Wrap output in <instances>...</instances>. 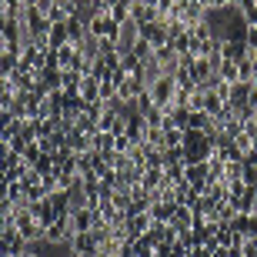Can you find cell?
<instances>
[{"label": "cell", "mask_w": 257, "mask_h": 257, "mask_svg": "<svg viewBox=\"0 0 257 257\" xmlns=\"http://www.w3.org/2000/svg\"><path fill=\"white\" fill-rule=\"evenodd\" d=\"M64 44H70L67 20H64V24H50V30H47V50H57V47H64Z\"/></svg>", "instance_id": "cell-6"}, {"label": "cell", "mask_w": 257, "mask_h": 257, "mask_svg": "<svg viewBox=\"0 0 257 257\" xmlns=\"http://www.w3.org/2000/svg\"><path fill=\"white\" fill-rule=\"evenodd\" d=\"M10 217H14V230H17V234L27 240V244H37V240H44V227L34 220V214H30V204H14Z\"/></svg>", "instance_id": "cell-1"}, {"label": "cell", "mask_w": 257, "mask_h": 257, "mask_svg": "<svg viewBox=\"0 0 257 257\" xmlns=\"http://www.w3.org/2000/svg\"><path fill=\"white\" fill-rule=\"evenodd\" d=\"M94 151L100 154V157H107V154H114V134L97 131V134H94Z\"/></svg>", "instance_id": "cell-10"}, {"label": "cell", "mask_w": 257, "mask_h": 257, "mask_svg": "<svg viewBox=\"0 0 257 257\" xmlns=\"http://www.w3.org/2000/svg\"><path fill=\"white\" fill-rule=\"evenodd\" d=\"M80 100H84V104H97V100H100V80H97V77L87 74L84 80H80Z\"/></svg>", "instance_id": "cell-7"}, {"label": "cell", "mask_w": 257, "mask_h": 257, "mask_svg": "<svg viewBox=\"0 0 257 257\" xmlns=\"http://www.w3.org/2000/svg\"><path fill=\"white\" fill-rule=\"evenodd\" d=\"M27 257H40V254H37V250H27Z\"/></svg>", "instance_id": "cell-15"}, {"label": "cell", "mask_w": 257, "mask_h": 257, "mask_svg": "<svg viewBox=\"0 0 257 257\" xmlns=\"http://www.w3.org/2000/svg\"><path fill=\"white\" fill-rule=\"evenodd\" d=\"M80 80H84L80 70H60V90L64 94H80Z\"/></svg>", "instance_id": "cell-9"}, {"label": "cell", "mask_w": 257, "mask_h": 257, "mask_svg": "<svg viewBox=\"0 0 257 257\" xmlns=\"http://www.w3.org/2000/svg\"><path fill=\"white\" fill-rule=\"evenodd\" d=\"M70 237H74V234H70V214H67V217H57L44 230V240H47V244H67Z\"/></svg>", "instance_id": "cell-3"}, {"label": "cell", "mask_w": 257, "mask_h": 257, "mask_svg": "<svg viewBox=\"0 0 257 257\" xmlns=\"http://www.w3.org/2000/svg\"><path fill=\"white\" fill-rule=\"evenodd\" d=\"M17 67H20V54L17 50H0V77H14L17 74Z\"/></svg>", "instance_id": "cell-8"}, {"label": "cell", "mask_w": 257, "mask_h": 257, "mask_svg": "<svg viewBox=\"0 0 257 257\" xmlns=\"http://www.w3.org/2000/svg\"><path fill=\"white\" fill-rule=\"evenodd\" d=\"M117 4H120V0H97V7L104 10V14H110V10H114Z\"/></svg>", "instance_id": "cell-14"}, {"label": "cell", "mask_w": 257, "mask_h": 257, "mask_svg": "<svg viewBox=\"0 0 257 257\" xmlns=\"http://www.w3.org/2000/svg\"><path fill=\"white\" fill-rule=\"evenodd\" d=\"M30 214H34V220H37L40 227L47 230L54 220H57V210H54V204H50V197L37 200V204H30Z\"/></svg>", "instance_id": "cell-4"}, {"label": "cell", "mask_w": 257, "mask_h": 257, "mask_svg": "<svg viewBox=\"0 0 257 257\" xmlns=\"http://www.w3.org/2000/svg\"><path fill=\"white\" fill-rule=\"evenodd\" d=\"M254 171H257V161H254Z\"/></svg>", "instance_id": "cell-16"}, {"label": "cell", "mask_w": 257, "mask_h": 257, "mask_svg": "<svg viewBox=\"0 0 257 257\" xmlns=\"http://www.w3.org/2000/svg\"><path fill=\"white\" fill-rule=\"evenodd\" d=\"M217 77L224 80V84H240V70H237V64H230V60H224V64L217 67Z\"/></svg>", "instance_id": "cell-11"}, {"label": "cell", "mask_w": 257, "mask_h": 257, "mask_svg": "<svg viewBox=\"0 0 257 257\" xmlns=\"http://www.w3.org/2000/svg\"><path fill=\"white\" fill-rule=\"evenodd\" d=\"M0 10L4 14H20L24 10V0H0Z\"/></svg>", "instance_id": "cell-13"}, {"label": "cell", "mask_w": 257, "mask_h": 257, "mask_svg": "<svg viewBox=\"0 0 257 257\" xmlns=\"http://www.w3.org/2000/svg\"><path fill=\"white\" fill-rule=\"evenodd\" d=\"M147 90H151L154 107H157V110H164V114H167V110L174 107V100H177V80H174L171 74L157 77V80H154V84L147 87Z\"/></svg>", "instance_id": "cell-2"}, {"label": "cell", "mask_w": 257, "mask_h": 257, "mask_svg": "<svg viewBox=\"0 0 257 257\" xmlns=\"http://www.w3.org/2000/svg\"><path fill=\"white\" fill-rule=\"evenodd\" d=\"M247 54H250V50H247V44H244V40H220V57L230 60V64L244 60Z\"/></svg>", "instance_id": "cell-5"}, {"label": "cell", "mask_w": 257, "mask_h": 257, "mask_svg": "<svg viewBox=\"0 0 257 257\" xmlns=\"http://www.w3.org/2000/svg\"><path fill=\"white\" fill-rule=\"evenodd\" d=\"M144 120H147V127H164V110H157V107H151V110L144 114Z\"/></svg>", "instance_id": "cell-12"}]
</instances>
